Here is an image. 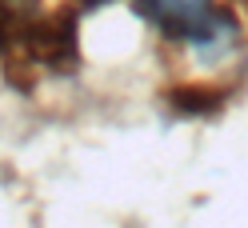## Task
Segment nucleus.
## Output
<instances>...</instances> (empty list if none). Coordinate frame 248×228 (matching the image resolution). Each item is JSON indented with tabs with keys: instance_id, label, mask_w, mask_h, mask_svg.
<instances>
[{
	"instance_id": "1",
	"label": "nucleus",
	"mask_w": 248,
	"mask_h": 228,
	"mask_svg": "<svg viewBox=\"0 0 248 228\" xmlns=\"http://www.w3.org/2000/svg\"><path fill=\"white\" fill-rule=\"evenodd\" d=\"M140 16L152 20L164 36L188 40V44H220L232 36V20L224 16L212 0H132Z\"/></svg>"
}]
</instances>
